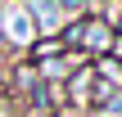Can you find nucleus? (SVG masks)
Instances as JSON below:
<instances>
[{
  "instance_id": "2",
  "label": "nucleus",
  "mask_w": 122,
  "mask_h": 117,
  "mask_svg": "<svg viewBox=\"0 0 122 117\" xmlns=\"http://www.w3.org/2000/svg\"><path fill=\"white\" fill-rule=\"evenodd\" d=\"M27 9H32V23H36V32H45V36H59L63 32V5L59 0H27Z\"/></svg>"
},
{
  "instance_id": "1",
  "label": "nucleus",
  "mask_w": 122,
  "mask_h": 117,
  "mask_svg": "<svg viewBox=\"0 0 122 117\" xmlns=\"http://www.w3.org/2000/svg\"><path fill=\"white\" fill-rule=\"evenodd\" d=\"M95 63H81V68H72L68 72V90H63V104H72V108H91V99H95Z\"/></svg>"
},
{
  "instance_id": "3",
  "label": "nucleus",
  "mask_w": 122,
  "mask_h": 117,
  "mask_svg": "<svg viewBox=\"0 0 122 117\" xmlns=\"http://www.w3.org/2000/svg\"><path fill=\"white\" fill-rule=\"evenodd\" d=\"M36 86H41V72H36V68H32L27 59L9 68V95H23V99H27V95H32Z\"/></svg>"
}]
</instances>
